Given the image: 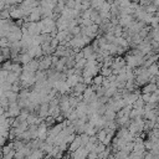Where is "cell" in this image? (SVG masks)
<instances>
[{
	"label": "cell",
	"instance_id": "cell-1",
	"mask_svg": "<svg viewBox=\"0 0 159 159\" xmlns=\"http://www.w3.org/2000/svg\"><path fill=\"white\" fill-rule=\"evenodd\" d=\"M80 147H83V143H82V137L81 135H78V137H76L71 143H70V147H68V150L72 153V152H75V150H77Z\"/></svg>",
	"mask_w": 159,
	"mask_h": 159
},
{
	"label": "cell",
	"instance_id": "cell-2",
	"mask_svg": "<svg viewBox=\"0 0 159 159\" xmlns=\"http://www.w3.org/2000/svg\"><path fill=\"white\" fill-rule=\"evenodd\" d=\"M17 60H20V62H21L22 65H26V63H29V62L32 60V57H31L27 52H24V53H21V55L17 57Z\"/></svg>",
	"mask_w": 159,
	"mask_h": 159
},
{
	"label": "cell",
	"instance_id": "cell-3",
	"mask_svg": "<svg viewBox=\"0 0 159 159\" xmlns=\"http://www.w3.org/2000/svg\"><path fill=\"white\" fill-rule=\"evenodd\" d=\"M73 89H75V93L78 94V93H82L86 89V86L83 83H77V84H75V88Z\"/></svg>",
	"mask_w": 159,
	"mask_h": 159
},
{
	"label": "cell",
	"instance_id": "cell-4",
	"mask_svg": "<svg viewBox=\"0 0 159 159\" xmlns=\"http://www.w3.org/2000/svg\"><path fill=\"white\" fill-rule=\"evenodd\" d=\"M93 82H94L96 86H101V84L104 82V77H103V76H96L94 80H93Z\"/></svg>",
	"mask_w": 159,
	"mask_h": 159
},
{
	"label": "cell",
	"instance_id": "cell-5",
	"mask_svg": "<svg viewBox=\"0 0 159 159\" xmlns=\"http://www.w3.org/2000/svg\"><path fill=\"white\" fill-rule=\"evenodd\" d=\"M97 137H98V142H103L106 139V137H107V130H99Z\"/></svg>",
	"mask_w": 159,
	"mask_h": 159
},
{
	"label": "cell",
	"instance_id": "cell-6",
	"mask_svg": "<svg viewBox=\"0 0 159 159\" xmlns=\"http://www.w3.org/2000/svg\"><path fill=\"white\" fill-rule=\"evenodd\" d=\"M0 11H1V10H0Z\"/></svg>",
	"mask_w": 159,
	"mask_h": 159
}]
</instances>
